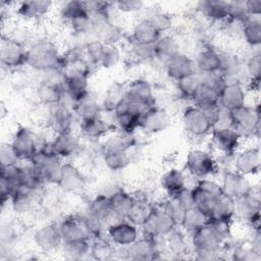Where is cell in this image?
Returning a JSON list of instances; mask_svg holds the SVG:
<instances>
[{
    "instance_id": "obj_18",
    "label": "cell",
    "mask_w": 261,
    "mask_h": 261,
    "mask_svg": "<svg viewBox=\"0 0 261 261\" xmlns=\"http://www.w3.org/2000/svg\"><path fill=\"white\" fill-rule=\"evenodd\" d=\"M139 226L126 219H121L110 223L105 229L107 239L114 245L119 247H128L139 237Z\"/></svg>"
},
{
    "instance_id": "obj_37",
    "label": "cell",
    "mask_w": 261,
    "mask_h": 261,
    "mask_svg": "<svg viewBox=\"0 0 261 261\" xmlns=\"http://www.w3.org/2000/svg\"><path fill=\"white\" fill-rule=\"evenodd\" d=\"M88 215L106 224L111 217H114L111 208L110 196L103 193L96 195L89 203Z\"/></svg>"
},
{
    "instance_id": "obj_62",
    "label": "cell",
    "mask_w": 261,
    "mask_h": 261,
    "mask_svg": "<svg viewBox=\"0 0 261 261\" xmlns=\"http://www.w3.org/2000/svg\"><path fill=\"white\" fill-rule=\"evenodd\" d=\"M0 161H1V165H10L18 162L11 149L10 143L2 145L0 150Z\"/></svg>"
},
{
    "instance_id": "obj_45",
    "label": "cell",
    "mask_w": 261,
    "mask_h": 261,
    "mask_svg": "<svg viewBox=\"0 0 261 261\" xmlns=\"http://www.w3.org/2000/svg\"><path fill=\"white\" fill-rule=\"evenodd\" d=\"M244 72L249 81L250 89L258 90L261 73V54L259 51L252 53L244 62Z\"/></svg>"
},
{
    "instance_id": "obj_22",
    "label": "cell",
    "mask_w": 261,
    "mask_h": 261,
    "mask_svg": "<svg viewBox=\"0 0 261 261\" xmlns=\"http://www.w3.org/2000/svg\"><path fill=\"white\" fill-rule=\"evenodd\" d=\"M63 83V80L57 81L51 77L41 81L36 89V96L41 105L51 107L59 104L64 97Z\"/></svg>"
},
{
    "instance_id": "obj_58",
    "label": "cell",
    "mask_w": 261,
    "mask_h": 261,
    "mask_svg": "<svg viewBox=\"0 0 261 261\" xmlns=\"http://www.w3.org/2000/svg\"><path fill=\"white\" fill-rule=\"evenodd\" d=\"M229 18L243 24L251 18L246 11L244 0L229 1Z\"/></svg>"
},
{
    "instance_id": "obj_1",
    "label": "cell",
    "mask_w": 261,
    "mask_h": 261,
    "mask_svg": "<svg viewBox=\"0 0 261 261\" xmlns=\"http://www.w3.org/2000/svg\"><path fill=\"white\" fill-rule=\"evenodd\" d=\"M64 54L57 44L49 39L36 41L28 47L27 65L34 70L45 73L61 70Z\"/></svg>"
},
{
    "instance_id": "obj_53",
    "label": "cell",
    "mask_w": 261,
    "mask_h": 261,
    "mask_svg": "<svg viewBox=\"0 0 261 261\" xmlns=\"http://www.w3.org/2000/svg\"><path fill=\"white\" fill-rule=\"evenodd\" d=\"M85 14H90L86 6V1H66L63 2L60 7V16L66 22Z\"/></svg>"
},
{
    "instance_id": "obj_48",
    "label": "cell",
    "mask_w": 261,
    "mask_h": 261,
    "mask_svg": "<svg viewBox=\"0 0 261 261\" xmlns=\"http://www.w3.org/2000/svg\"><path fill=\"white\" fill-rule=\"evenodd\" d=\"M91 240H76L63 242L61 249L69 259H84L91 255Z\"/></svg>"
},
{
    "instance_id": "obj_26",
    "label": "cell",
    "mask_w": 261,
    "mask_h": 261,
    "mask_svg": "<svg viewBox=\"0 0 261 261\" xmlns=\"http://www.w3.org/2000/svg\"><path fill=\"white\" fill-rule=\"evenodd\" d=\"M114 123L118 130L133 135L134 132L140 128V114L133 111L126 99H124L113 111Z\"/></svg>"
},
{
    "instance_id": "obj_24",
    "label": "cell",
    "mask_w": 261,
    "mask_h": 261,
    "mask_svg": "<svg viewBox=\"0 0 261 261\" xmlns=\"http://www.w3.org/2000/svg\"><path fill=\"white\" fill-rule=\"evenodd\" d=\"M87 179L81 169L73 163H63L57 187L64 193H76L85 189Z\"/></svg>"
},
{
    "instance_id": "obj_50",
    "label": "cell",
    "mask_w": 261,
    "mask_h": 261,
    "mask_svg": "<svg viewBox=\"0 0 261 261\" xmlns=\"http://www.w3.org/2000/svg\"><path fill=\"white\" fill-rule=\"evenodd\" d=\"M209 221V216L197 207L187 209L181 225L179 226L182 230L192 233L199 227L203 226Z\"/></svg>"
},
{
    "instance_id": "obj_39",
    "label": "cell",
    "mask_w": 261,
    "mask_h": 261,
    "mask_svg": "<svg viewBox=\"0 0 261 261\" xmlns=\"http://www.w3.org/2000/svg\"><path fill=\"white\" fill-rule=\"evenodd\" d=\"M210 219H220L226 221H233L236 218V202L225 194H221L215 201L210 213Z\"/></svg>"
},
{
    "instance_id": "obj_29",
    "label": "cell",
    "mask_w": 261,
    "mask_h": 261,
    "mask_svg": "<svg viewBox=\"0 0 261 261\" xmlns=\"http://www.w3.org/2000/svg\"><path fill=\"white\" fill-rule=\"evenodd\" d=\"M112 125L108 123L101 115L85 120H81L79 124V134L82 138L89 140H101L107 138L112 133Z\"/></svg>"
},
{
    "instance_id": "obj_31",
    "label": "cell",
    "mask_w": 261,
    "mask_h": 261,
    "mask_svg": "<svg viewBox=\"0 0 261 261\" xmlns=\"http://www.w3.org/2000/svg\"><path fill=\"white\" fill-rule=\"evenodd\" d=\"M199 11L211 22L223 24L229 18V1L203 0L197 3Z\"/></svg>"
},
{
    "instance_id": "obj_27",
    "label": "cell",
    "mask_w": 261,
    "mask_h": 261,
    "mask_svg": "<svg viewBox=\"0 0 261 261\" xmlns=\"http://www.w3.org/2000/svg\"><path fill=\"white\" fill-rule=\"evenodd\" d=\"M89 76L86 74H73L63 76L64 97L73 106L74 103L90 94Z\"/></svg>"
},
{
    "instance_id": "obj_15",
    "label": "cell",
    "mask_w": 261,
    "mask_h": 261,
    "mask_svg": "<svg viewBox=\"0 0 261 261\" xmlns=\"http://www.w3.org/2000/svg\"><path fill=\"white\" fill-rule=\"evenodd\" d=\"M72 107V104L62 100L59 104L49 108L47 124L54 132V134L73 129V123L77 118Z\"/></svg>"
},
{
    "instance_id": "obj_11",
    "label": "cell",
    "mask_w": 261,
    "mask_h": 261,
    "mask_svg": "<svg viewBox=\"0 0 261 261\" xmlns=\"http://www.w3.org/2000/svg\"><path fill=\"white\" fill-rule=\"evenodd\" d=\"M181 122L185 132L193 139L206 138L212 130V126L203 110L193 104L184 109Z\"/></svg>"
},
{
    "instance_id": "obj_5",
    "label": "cell",
    "mask_w": 261,
    "mask_h": 261,
    "mask_svg": "<svg viewBox=\"0 0 261 261\" xmlns=\"http://www.w3.org/2000/svg\"><path fill=\"white\" fill-rule=\"evenodd\" d=\"M62 160L52 150L50 144L46 143L42 145L41 149L30 162L46 184L56 186L63 165Z\"/></svg>"
},
{
    "instance_id": "obj_6",
    "label": "cell",
    "mask_w": 261,
    "mask_h": 261,
    "mask_svg": "<svg viewBox=\"0 0 261 261\" xmlns=\"http://www.w3.org/2000/svg\"><path fill=\"white\" fill-rule=\"evenodd\" d=\"M225 240L208 221L191 233V244L194 253H210L219 255Z\"/></svg>"
},
{
    "instance_id": "obj_16",
    "label": "cell",
    "mask_w": 261,
    "mask_h": 261,
    "mask_svg": "<svg viewBox=\"0 0 261 261\" xmlns=\"http://www.w3.org/2000/svg\"><path fill=\"white\" fill-rule=\"evenodd\" d=\"M171 124V115L163 107L153 105L141 116L140 129L147 134H159L164 132Z\"/></svg>"
},
{
    "instance_id": "obj_55",
    "label": "cell",
    "mask_w": 261,
    "mask_h": 261,
    "mask_svg": "<svg viewBox=\"0 0 261 261\" xmlns=\"http://www.w3.org/2000/svg\"><path fill=\"white\" fill-rule=\"evenodd\" d=\"M121 60V51L117 44H107L104 46L103 54L99 66L105 69H111L118 65Z\"/></svg>"
},
{
    "instance_id": "obj_44",
    "label": "cell",
    "mask_w": 261,
    "mask_h": 261,
    "mask_svg": "<svg viewBox=\"0 0 261 261\" xmlns=\"http://www.w3.org/2000/svg\"><path fill=\"white\" fill-rule=\"evenodd\" d=\"M153 205L145 198H136L129 210L126 220L141 227L153 210Z\"/></svg>"
},
{
    "instance_id": "obj_60",
    "label": "cell",
    "mask_w": 261,
    "mask_h": 261,
    "mask_svg": "<svg viewBox=\"0 0 261 261\" xmlns=\"http://www.w3.org/2000/svg\"><path fill=\"white\" fill-rule=\"evenodd\" d=\"M113 8L123 13H135L144 8V2L141 0H119L113 2Z\"/></svg>"
},
{
    "instance_id": "obj_28",
    "label": "cell",
    "mask_w": 261,
    "mask_h": 261,
    "mask_svg": "<svg viewBox=\"0 0 261 261\" xmlns=\"http://www.w3.org/2000/svg\"><path fill=\"white\" fill-rule=\"evenodd\" d=\"M125 99L150 106L155 105L153 87L147 80L142 77L134 79L125 85Z\"/></svg>"
},
{
    "instance_id": "obj_17",
    "label": "cell",
    "mask_w": 261,
    "mask_h": 261,
    "mask_svg": "<svg viewBox=\"0 0 261 261\" xmlns=\"http://www.w3.org/2000/svg\"><path fill=\"white\" fill-rule=\"evenodd\" d=\"M219 182L222 193L234 200L249 193L254 188L249 176H246L234 169L223 170Z\"/></svg>"
},
{
    "instance_id": "obj_36",
    "label": "cell",
    "mask_w": 261,
    "mask_h": 261,
    "mask_svg": "<svg viewBox=\"0 0 261 261\" xmlns=\"http://www.w3.org/2000/svg\"><path fill=\"white\" fill-rule=\"evenodd\" d=\"M161 36L162 34L155 27V24L148 17H145L135 23L132 40L143 44L154 45Z\"/></svg>"
},
{
    "instance_id": "obj_63",
    "label": "cell",
    "mask_w": 261,
    "mask_h": 261,
    "mask_svg": "<svg viewBox=\"0 0 261 261\" xmlns=\"http://www.w3.org/2000/svg\"><path fill=\"white\" fill-rule=\"evenodd\" d=\"M245 8L251 18H260L261 0H244Z\"/></svg>"
},
{
    "instance_id": "obj_35",
    "label": "cell",
    "mask_w": 261,
    "mask_h": 261,
    "mask_svg": "<svg viewBox=\"0 0 261 261\" xmlns=\"http://www.w3.org/2000/svg\"><path fill=\"white\" fill-rule=\"evenodd\" d=\"M199 73H210L219 71L220 52L213 47L202 48L194 58Z\"/></svg>"
},
{
    "instance_id": "obj_21",
    "label": "cell",
    "mask_w": 261,
    "mask_h": 261,
    "mask_svg": "<svg viewBox=\"0 0 261 261\" xmlns=\"http://www.w3.org/2000/svg\"><path fill=\"white\" fill-rule=\"evenodd\" d=\"M248 90L243 82H228L219 94L218 104L225 110H232L247 104Z\"/></svg>"
},
{
    "instance_id": "obj_2",
    "label": "cell",
    "mask_w": 261,
    "mask_h": 261,
    "mask_svg": "<svg viewBox=\"0 0 261 261\" xmlns=\"http://www.w3.org/2000/svg\"><path fill=\"white\" fill-rule=\"evenodd\" d=\"M130 136L120 132V134L106 141L102 149V159L109 170L121 171L130 164L128 153L130 147V139L128 137Z\"/></svg>"
},
{
    "instance_id": "obj_47",
    "label": "cell",
    "mask_w": 261,
    "mask_h": 261,
    "mask_svg": "<svg viewBox=\"0 0 261 261\" xmlns=\"http://www.w3.org/2000/svg\"><path fill=\"white\" fill-rule=\"evenodd\" d=\"M19 180L20 186L22 188L39 192L41 188L44 187L46 184L44 179L40 176L37 170L33 167L31 162H28L25 165H20V172H19Z\"/></svg>"
},
{
    "instance_id": "obj_46",
    "label": "cell",
    "mask_w": 261,
    "mask_h": 261,
    "mask_svg": "<svg viewBox=\"0 0 261 261\" xmlns=\"http://www.w3.org/2000/svg\"><path fill=\"white\" fill-rule=\"evenodd\" d=\"M218 100L219 94L202 82L198 89L195 91L190 101L192 102L193 105L203 109L208 106L218 104Z\"/></svg>"
},
{
    "instance_id": "obj_14",
    "label": "cell",
    "mask_w": 261,
    "mask_h": 261,
    "mask_svg": "<svg viewBox=\"0 0 261 261\" xmlns=\"http://www.w3.org/2000/svg\"><path fill=\"white\" fill-rule=\"evenodd\" d=\"M261 168V152L259 147L251 146L240 149L233 156V169L246 176L259 174Z\"/></svg>"
},
{
    "instance_id": "obj_59",
    "label": "cell",
    "mask_w": 261,
    "mask_h": 261,
    "mask_svg": "<svg viewBox=\"0 0 261 261\" xmlns=\"http://www.w3.org/2000/svg\"><path fill=\"white\" fill-rule=\"evenodd\" d=\"M130 48H132L130 50H132L133 54L137 58H139L140 60L149 61V60H153L154 59L153 45L143 44V43H139V42H136V41L132 40Z\"/></svg>"
},
{
    "instance_id": "obj_30",
    "label": "cell",
    "mask_w": 261,
    "mask_h": 261,
    "mask_svg": "<svg viewBox=\"0 0 261 261\" xmlns=\"http://www.w3.org/2000/svg\"><path fill=\"white\" fill-rule=\"evenodd\" d=\"M164 67L167 76L174 82L198 72L194 58L184 53H179L171 60L166 62L164 64Z\"/></svg>"
},
{
    "instance_id": "obj_40",
    "label": "cell",
    "mask_w": 261,
    "mask_h": 261,
    "mask_svg": "<svg viewBox=\"0 0 261 261\" xmlns=\"http://www.w3.org/2000/svg\"><path fill=\"white\" fill-rule=\"evenodd\" d=\"M160 185H161V188L169 196L175 195L181 189L187 187L185 171L176 167L169 168L162 174L160 178Z\"/></svg>"
},
{
    "instance_id": "obj_4",
    "label": "cell",
    "mask_w": 261,
    "mask_h": 261,
    "mask_svg": "<svg viewBox=\"0 0 261 261\" xmlns=\"http://www.w3.org/2000/svg\"><path fill=\"white\" fill-rule=\"evenodd\" d=\"M185 172L197 179L213 177L219 172L218 160L205 149H191L185 158Z\"/></svg>"
},
{
    "instance_id": "obj_7",
    "label": "cell",
    "mask_w": 261,
    "mask_h": 261,
    "mask_svg": "<svg viewBox=\"0 0 261 261\" xmlns=\"http://www.w3.org/2000/svg\"><path fill=\"white\" fill-rule=\"evenodd\" d=\"M10 146L18 162H30L42 147L36 134L30 127L22 125L18 126L14 132Z\"/></svg>"
},
{
    "instance_id": "obj_43",
    "label": "cell",
    "mask_w": 261,
    "mask_h": 261,
    "mask_svg": "<svg viewBox=\"0 0 261 261\" xmlns=\"http://www.w3.org/2000/svg\"><path fill=\"white\" fill-rule=\"evenodd\" d=\"M36 194L37 192L35 191L22 187L19 188L12 195L9 201L12 210L18 214H24L27 212H30L36 204Z\"/></svg>"
},
{
    "instance_id": "obj_56",
    "label": "cell",
    "mask_w": 261,
    "mask_h": 261,
    "mask_svg": "<svg viewBox=\"0 0 261 261\" xmlns=\"http://www.w3.org/2000/svg\"><path fill=\"white\" fill-rule=\"evenodd\" d=\"M148 18L155 24L162 35L167 34L173 24L171 15L165 11H154L148 16Z\"/></svg>"
},
{
    "instance_id": "obj_49",
    "label": "cell",
    "mask_w": 261,
    "mask_h": 261,
    "mask_svg": "<svg viewBox=\"0 0 261 261\" xmlns=\"http://www.w3.org/2000/svg\"><path fill=\"white\" fill-rule=\"evenodd\" d=\"M241 38L251 48H258L261 45V21L260 18H250L242 29Z\"/></svg>"
},
{
    "instance_id": "obj_42",
    "label": "cell",
    "mask_w": 261,
    "mask_h": 261,
    "mask_svg": "<svg viewBox=\"0 0 261 261\" xmlns=\"http://www.w3.org/2000/svg\"><path fill=\"white\" fill-rule=\"evenodd\" d=\"M72 108L76 118L80 121L100 116L102 111L101 103L96 98H94L91 93L87 97L74 103Z\"/></svg>"
},
{
    "instance_id": "obj_61",
    "label": "cell",
    "mask_w": 261,
    "mask_h": 261,
    "mask_svg": "<svg viewBox=\"0 0 261 261\" xmlns=\"http://www.w3.org/2000/svg\"><path fill=\"white\" fill-rule=\"evenodd\" d=\"M175 198L180 202V204L186 208L190 209L192 207H195L194 202V195H193V189L189 187H185L179 192H177L175 195Z\"/></svg>"
},
{
    "instance_id": "obj_57",
    "label": "cell",
    "mask_w": 261,
    "mask_h": 261,
    "mask_svg": "<svg viewBox=\"0 0 261 261\" xmlns=\"http://www.w3.org/2000/svg\"><path fill=\"white\" fill-rule=\"evenodd\" d=\"M201 76H202V82L207 86H209L210 88H212L213 90H215L218 94H220L222 89L227 84V81L219 71L210 72V73H201Z\"/></svg>"
},
{
    "instance_id": "obj_51",
    "label": "cell",
    "mask_w": 261,
    "mask_h": 261,
    "mask_svg": "<svg viewBox=\"0 0 261 261\" xmlns=\"http://www.w3.org/2000/svg\"><path fill=\"white\" fill-rule=\"evenodd\" d=\"M201 83H202L201 73L196 72L176 81L175 86H176V90L178 91L179 95L182 98L191 100L192 96L194 95L195 91L198 89Z\"/></svg>"
},
{
    "instance_id": "obj_25",
    "label": "cell",
    "mask_w": 261,
    "mask_h": 261,
    "mask_svg": "<svg viewBox=\"0 0 261 261\" xmlns=\"http://www.w3.org/2000/svg\"><path fill=\"white\" fill-rule=\"evenodd\" d=\"M60 233L63 242L76 240H92L91 231L87 225L85 217L68 216L59 224Z\"/></svg>"
},
{
    "instance_id": "obj_9",
    "label": "cell",
    "mask_w": 261,
    "mask_h": 261,
    "mask_svg": "<svg viewBox=\"0 0 261 261\" xmlns=\"http://www.w3.org/2000/svg\"><path fill=\"white\" fill-rule=\"evenodd\" d=\"M236 202V217L245 221L252 229L260 228L261 200L259 192L253 188L249 193L239 197Z\"/></svg>"
},
{
    "instance_id": "obj_13",
    "label": "cell",
    "mask_w": 261,
    "mask_h": 261,
    "mask_svg": "<svg viewBox=\"0 0 261 261\" xmlns=\"http://www.w3.org/2000/svg\"><path fill=\"white\" fill-rule=\"evenodd\" d=\"M208 137L214 149L221 155H234L243 143V139L231 127L213 128Z\"/></svg>"
},
{
    "instance_id": "obj_23",
    "label": "cell",
    "mask_w": 261,
    "mask_h": 261,
    "mask_svg": "<svg viewBox=\"0 0 261 261\" xmlns=\"http://www.w3.org/2000/svg\"><path fill=\"white\" fill-rule=\"evenodd\" d=\"M161 238L154 239L147 236L139 237L127 247V259L132 260H154L161 253L158 241Z\"/></svg>"
},
{
    "instance_id": "obj_52",
    "label": "cell",
    "mask_w": 261,
    "mask_h": 261,
    "mask_svg": "<svg viewBox=\"0 0 261 261\" xmlns=\"http://www.w3.org/2000/svg\"><path fill=\"white\" fill-rule=\"evenodd\" d=\"M162 206L165 213L168 215L174 225L179 227L182 223L187 209L180 204L175 196H169V198L162 203Z\"/></svg>"
},
{
    "instance_id": "obj_20",
    "label": "cell",
    "mask_w": 261,
    "mask_h": 261,
    "mask_svg": "<svg viewBox=\"0 0 261 261\" xmlns=\"http://www.w3.org/2000/svg\"><path fill=\"white\" fill-rule=\"evenodd\" d=\"M81 136L74 129H68L54 134L51 142H49L52 150L62 159L72 157L81 147Z\"/></svg>"
},
{
    "instance_id": "obj_10",
    "label": "cell",
    "mask_w": 261,
    "mask_h": 261,
    "mask_svg": "<svg viewBox=\"0 0 261 261\" xmlns=\"http://www.w3.org/2000/svg\"><path fill=\"white\" fill-rule=\"evenodd\" d=\"M192 189L195 207L209 216L216 199L222 194L220 182L211 177L201 178L197 179L196 185Z\"/></svg>"
},
{
    "instance_id": "obj_32",
    "label": "cell",
    "mask_w": 261,
    "mask_h": 261,
    "mask_svg": "<svg viewBox=\"0 0 261 261\" xmlns=\"http://www.w3.org/2000/svg\"><path fill=\"white\" fill-rule=\"evenodd\" d=\"M153 50L154 59H157L163 65L181 53L177 39L170 34H163L153 45Z\"/></svg>"
},
{
    "instance_id": "obj_8",
    "label": "cell",
    "mask_w": 261,
    "mask_h": 261,
    "mask_svg": "<svg viewBox=\"0 0 261 261\" xmlns=\"http://www.w3.org/2000/svg\"><path fill=\"white\" fill-rule=\"evenodd\" d=\"M28 47L19 40L3 35L0 43V59L3 67L17 69L27 65Z\"/></svg>"
},
{
    "instance_id": "obj_41",
    "label": "cell",
    "mask_w": 261,
    "mask_h": 261,
    "mask_svg": "<svg viewBox=\"0 0 261 261\" xmlns=\"http://www.w3.org/2000/svg\"><path fill=\"white\" fill-rule=\"evenodd\" d=\"M109 196L113 216L118 220L126 219L134 203L135 197L123 190L116 191Z\"/></svg>"
},
{
    "instance_id": "obj_33",
    "label": "cell",
    "mask_w": 261,
    "mask_h": 261,
    "mask_svg": "<svg viewBox=\"0 0 261 261\" xmlns=\"http://www.w3.org/2000/svg\"><path fill=\"white\" fill-rule=\"evenodd\" d=\"M52 6L53 2L48 0L22 1L18 3L16 13L25 20H38L47 15Z\"/></svg>"
},
{
    "instance_id": "obj_34",
    "label": "cell",
    "mask_w": 261,
    "mask_h": 261,
    "mask_svg": "<svg viewBox=\"0 0 261 261\" xmlns=\"http://www.w3.org/2000/svg\"><path fill=\"white\" fill-rule=\"evenodd\" d=\"M219 72L228 82L240 81L241 76L244 74V62L240 57L232 53H221L220 52V67Z\"/></svg>"
},
{
    "instance_id": "obj_12",
    "label": "cell",
    "mask_w": 261,
    "mask_h": 261,
    "mask_svg": "<svg viewBox=\"0 0 261 261\" xmlns=\"http://www.w3.org/2000/svg\"><path fill=\"white\" fill-rule=\"evenodd\" d=\"M175 227L174 223L165 213L162 203L153 205L152 212L141 226L144 236L154 239L165 238Z\"/></svg>"
},
{
    "instance_id": "obj_19",
    "label": "cell",
    "mask_w": 261,
    "mask_h": 261,
    "mask_svg": "<svg viewBox=\"0 0 261 261\" xmlns=\"http://www.w3.org/2000/svg\"><path fill=\"white\" fill-rule=\"evenodd\" d=\"M36 247L44 253H52L62 246V237L58 224L47 223L39 227L33 236Z\"/></svg>"
},
{
    "instance_id": "obj_3",
    "label": "cell",
    "mask_w": 261,
    "mask_h": 261,
    "mask_svg": "<svg viewBox=\"0 0 261 261\" xmlns=\"http://www.w3.org/2000/svg\"><path fill=\"white\" fill-rule=\"evenodd\" d=\"M230 127L244 140L259 136L260 132V106L244 105L229 111Z\"/></svg>"
},
{
    "instance_id": "obj_54",
    "label": "cell",
    "mask_w": 261,
    "mask_h": 261,
    "mask_svg": "<svg viewBox=\"0 0 261 261\" xmlns=\"http://www.w3.org/2000/svg\"><path fill=\"white\" fill-rule=\"evenodd\" d=\"M104 46H105V44H103L101 41H99L96 38L91 39L85 43L84 49H83V54H84L86 60L90 63V65L92 67L100 64Z\"/></svg>"
},
{
    "instance_id": "obj_38",
    "label": "cell",
    "mask_w": 261,
    "mask_h": 261,
    "mask_svg": "<svg viewBox=\"0 0 261 261\" xmlns=\"http://www.w3.org/2000/svg\"><path fill=\"white\" fill-rule=\"evenodd\" d=\"M125 85L119 81H113L107 86L101 101L102 110L113 113L116 107L125 99Z\"/></svg>"
}]
</instances>
